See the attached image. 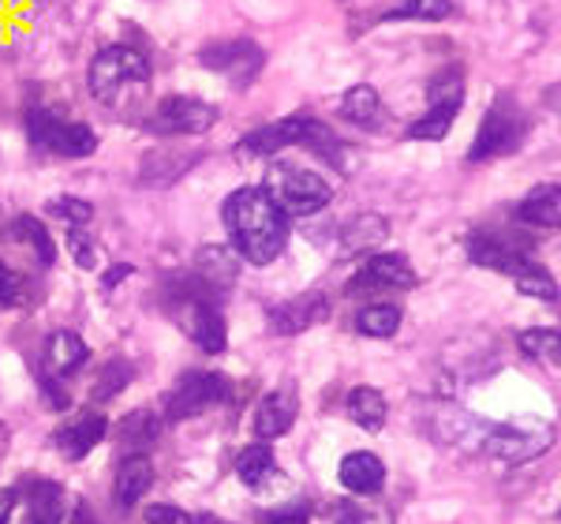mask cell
Segmentation results:
<instances>
[{
  "instance_id": "obj_10",
  "label": "cell",
  "mask_w": 561,
  "mask_h": 524,
  "mask_svg": "<svg viewBox=\"0 0 561 524\" xmlns=\"http://www.w3.org/2000/svg\"><path fill=\"white\" fill-rule=\"evenodd\" d=\"M199 64H203L206 72L225 75L236 91H248V86L259 79L262 64H266V52H262L251 38H222V41L203 46Z\"/></svg>"
},
{
  "instance_id": "obj_33",
  "label": "cell",
  "mask_w": 561,
  "mask_h": 524,
  "mask_svg": "<svg viewBox=\"0 0 561 524\" xmlns=\"http://www.w3.org/2000/svg\"><path fill=\"white\" fill-rule=\"evenodd\" d=\"M513 282H516V288H521L524 296H532V300H542V303H558L561 300L558 282L547 274V270L539 266V262H536V266L524 270V274H516Z\"/></svg>"
},
{
  "instance_id": "obj_15",
  "label": "cell",
  "mask_w": 561,
  "mask_h": 524,
  "mask_svg": "<svg viewBox=\"0 0 561 524\" xmlns=\"http://www.w3.org/2000/svg\"><path fill=\"white\" fill-rule=\"evenodd\" d=\"M199 162H203V151H172V146L146 151L143 162H139V183H143V188H172V183L188 177Z\"/></svg>"
},
{
  "instance_id": "obj_40",
  "label": "cell",
  "mask_w": 561,
  "mask_h": 524,
  "mask_svg": "<svg viewBox=\"0 0 561 524\" xmlns=\"http://www.w3.org/2000/svg\"><path fill=\"white\" fill-rule=\"evenodd\" d=\"M266 524H311V505L296 502V505H280V510H270Z\"/></svg>"
},
{
  "instance_id": "obj_41",
  "label": "cell",
  "mask_w": 561,
  "mask_h": 524,
  "mask_svg": "<svg viewBox=\"0 0 561 524\" xmlns=\"http://www.w3.org/2000/svg\"><path fill=\"white\" fill-rule=\"evenodd\" d=\"M146 524H191V517L183 510H177V505L157 502V505L146 510Z\"/></svg>"
},
{
  "instance_id": "obj_1",
  "label": "cell",
  "mask_w": 561,
  "mask_h": 524,
  "mask_svg": "<svg viewBox=\"0 0 561 524\" xmlns=\"http://www.w3.org/2000/svg\"><path fill=\"white\" fill-rule=\"evenodd\" d=\"M222 222L232 236V251L251 266H270L288 243V214L266 188H236L222 206Z\"/></svg>"
},
{
  "instance_id": "obj_30",
  "label": "cell",
  "mask_w": 561,
  "mask_h": 524,
  "mask_svg": "<svg viewBox=\"0 0 561 524\" xmlns=\"http://www.w3.org/2000/svg\"><path fill=\"white\" fill-rule=\"evenodd\" d=\"M131 379H135V367H131L128 360H105L98 367V379H94V401H112L120 390H128L131 386Z\"/></svg>"
},
{
  "instance_id": "obj_23",
  "label": "cell",
  "mask_w": 561,
  "mask_h": 524,
  "mask_svg": "<svg viewBox=\"0 0 561 524\" xmlns=\"http://www.w3.org/2000/svg\"><path fill=\"white\" fill-rule=\"evenodd\" d=\"M91 360V348L86 341L75 334V330H57L46 341V364L52 374H75L79 367Z\"/></svg>"
},
{
  "instance_id": "obj_4",
  "label": "cell",
  "mask_w": 561,
  "mask_h": 524,
  "mask_svg": "<svg viewBox=\"0 0 561 524\" xmlns=\"http://www.w3.org/2000/svg\"><path fill=\"white\" fill-rule=\"evenodd\" d=\"M154 68L135 46H105L86 68V91L102 105H120L128 94H143Z\"/></svg>"
},
{
  "instance_id": "obj_35",
  "label": "cell",
  "mask_w": 561,
  "mask_h": 524,
  "mask_svg": "<svg viewBox=\"0 0 561 524\" xmlns=\"http://www.w3.org/2000/svg\"><path fill=\"white\" fill-rule=\"evenodd\" d=\"M120 439H124V445H131V450H146V445L157 439V416L151 408L131 413L124 419V427H120Z\"/></svg>"
},
{
  "instance_id": "obj_25",
  "label": "cell",
  "mask_w": 561,
  "mask_h": 524,
  "mask_svg": "<svg viewBox=\"0 0 561 524\" xmlns=\"http://www.w3.org/2000/svg\"><path fill=\"white\" fill-rule=\"evenodd\" d=\"M385 413H390V405H385V397L374 386H356L348 393V416H353V424L363 427V431H382Z\"/></svg>"
},
{
  "instance_id": "obj_21",
  "label": "cell",
  "mask_w": 561,
  "mask_h": 524,
  "mask_svg": "<svg viewBox=\"0 0 561 524\" xmlns=\"http://www.w3.org/2000/svg\"><path fill=\"white\" fill-rule=\"evenodd\" d=\"M151 484H154L151 457H143V453H131V457L117 472V487H112V498H117L120 510H131L139 498L151 491Z\"/></svg>"
},
{
  "instance_id": "obj_28",
  "label": "cell",
  "mask_w": 561,
  "mask_h": 524,
  "mask_svg": "<svg viewBox=\"0 0 561 524\" xmlns=\"http://www.w3.org/2000/svg\"><path fill=\"white\" fill-rule=\"evenodd\" d=\"M356 330L363 337H393L401 330V308H393V303H367L356 314Z\"/></svg>"
},
{
  "instance_id": "obj_13",
  "label": "cell",
  "mask_w": 561,
  "mask_h": 524,
  "mask_svg": "<svg viewBox=\"0 0 561 524\" xmlns=\"http://www.w3.org/2000/svg\"><path fill=\"white\" fill-rule=\"evenodd\" d=\"M326 319H330V300L322 293L293 296V300H280L266 311L270 334H280V337L303 334V330L319 326V322H326Z\"/></svg>"
},
{
  "instance_id": "obj_17",
  "label": "cell",
  "mask_w": 561,
  "mask_h": 524,
  "mask_svg": "<svg viewBox=\"0 0 561 524\" xmlns=\"http://www.w3.org/2000/svg\"><path fill=\"white\" fill-rule=\"evenodd\" d=\"M105 434H109V424H105L102 413H94V408H86V413H79L75 419H68L64 427H57V434H52V442H57V450L64 453L68 461H83L86 453L98 445Z\"/></svg>"
},
{
  "instance_id": "obj_5",
  "label": "cell",
  "mask_w": 561,
  "mask_h": 524,
  "mask_svg": "<svg viewBox=\"0 0 561 524\" xmlns=\"http://www.w3.org/2000/svg\"><path fill=\"white\" fill-rule=\"evenodd\" d=\"M266 195L285 210L288 217H311L330 206L333 188L319 172H307L293 162H277L266 172Z\"/></svg>"
},
{
  "instance_id": "obj_36",
  "label": "cell",
  "mask_w": 561,
  "mask_h": 524,
  "mask_svg": "<svg viewBox=\"0 0 561 524\" xmlns=\"http://www.w3.org/2000/svg\"><path fill=\"white\" fill-rule=\"evenodd\" d=\"M68 251H72V259H75V266L79 270H98V262H102V251H98V240H91L83 229H68Z\"/></svg>"
},
{
  "instance_id": "obj_26",
  "label": "cell",
  "mask_w": 561,
  "mask_h": 524,
  "mask_svg": "<svg viewBox=\"0 0 561 524\" xmlns=\"http://www.w3.org/2000/svg\"><path fill=\"white\" fill-rule=\"evenodd\" d=\"M8 236H12V240H20V243H26V248H31L34 255H38L41 266H52V262H57V248H52V236H49V229L34 214L15 217V222L8 225Z\"/></svg>"
},
{
  "instance_id": "obj_6",
  "label": "cell",
  "mask_w": 561,
  "mask_h": 524,
  "mask_svg": "<svg viewBox=\"0 0 561 524\" xmlns=\"http://www.w3.org/2000/svg\"><path fill=\"white\" fill-rule=\"evenodd\" d=\"M26 139H31L34 151H46L68 162L79 157H91L98 151V131L83 120H60L49 109H26Z\"/></svg>"
},
{
  "instance_id": "obj_8",
  "label": "cell",
  "mask_w": 561,
  "mask_h": 524,
  "mask_svg": "<svg viewBox=\"0 0 561 524\" xmlns=\"http://www.w3.org/2000/svg\"><path fill=\"white\" fill-rule=\"evenodd\" d=\"M427 112L416 120V124L408 128V139H427V143H438V139L450 135L453 120H457L461 105H464V75L461 68H445V72H438L431 79V91H427Z\"/></svg>"
},
{
  "instance_id": "obj_16",
  "label": "cell",
  "mask_w": 561,
  "mask_h": 524,
  "mask_svg": "<svg viewBox=\"0 0 561 524\" xmlns=\"http://www.w3.org/2000/svg\"><path fill=\"white\" fill-rule=\"evenodd\" d=\"M191 277H195L203 293L222 296L225 288H232L236 277H240V255H236L232 248H225V243H206V248H199Z\"/></svg>"
},
{
  "instance_id": "obj_44",
  "label": "cell",
  "mask_w": 561,
  "mask_h": 524,
  "mask_svg": "<svg viewBox=\"0 0 561 524\" xmlns=\"http://www.w3.org/2000/svg\"><path fill=\"white\" fill-rule=\"evenodd\" d=\"M31 524H41V521H31Z\"/></svg>"
},
{
  "instance_id": "obj_19",
  "label": "cell",
  "mask_w": 561,
  "mask_h": 524,
  "mask_svg": "<svg viewBox=\"0 0 561 524\" xmlns=\"http://www.w3.org/2000/svg\"><path fill=\"white\" fill-rule=\"evenodd\" d=\"M337 109H341V117H345L348 124H356L363 131H385V128H390V109L382 105L379 91H374L371 83L348 86Z\"/></svg>"
},
{
  "instance_id": "obj_20",
  "label": "cell",
  "mask_w": 561,
  "mask_h": 524,
  "mask_svg": "<svg viewBox=\"0 0 561 524\" xmlns=\"http://www.w3.org/2000/svg\"><path fill=\"white\" fill-rule=\"evenodd\" d=\"M521 222L536 229H561V183H539L521 199Z\"/></svg>"
},
{
  "instance_id": "obj_24",
  "label": "cell",
  "mask_w": 561,
  "mask_h": 524,
  "mask_svg": "<svg viewBox=\"0 0 561 524\" xmlns=\"http://www.w3.org/2000/svg\"><path fill=\"white\" fill-rule=\"evenodd\" d=\"M390 236V222L382 214H359L341 233V255H367Z\"/></svg>"
},
{
  "instance_id": "obj_43",
  "label": "cell",
  "mask_w": 561,
  "mask_h": 524,
  "mask_svg": "<svg viewBox=\"0 0 561 524\" xmlns=\"http://www.w3.org/2000/svg\"><path fill=\"white\" fill-rule=\"evenodd\" d=\"M12 505H15V491H0V524H8V517H12Z\"/></svg>"
},
{
  "instance_id": "obj_38",
  "label": "cell",
  "mask_w": 561,
  "mask_h": 524,
  "mask_svg": "<svg viewBox=\"0 0 561 524\" xmlns=\"http://www.w3.org/2000/svg\"><path fill=\"white\" fill-rule=\"evenodd\" d=\"M23 303H26V282L8 262H0V308H23Z\"/></svg>"
},
{
  "instance_id": "obj_3",
  "label": "cell",
  "mask_w": 561,
  "mask_h": 524,
  "mask_svg": "<svg viewBox=\"0 0 561 524\" xmlns=\"http://www.w3.org/2000/svg\"><path fill=\"white\" fill-rule=\"evenodd\" d=\"M457 424L464 427V434H453L464 450L472 453H487V457L498 461H532L554 442V431L539 419H528V424H487L484 416H461Z\"/></svg>"
},
{
  "instance_id": "obj_12",
  "label": "cell",
  "mask_w": 561,
  "mask_h": 524,
  "mask_svg": "<svg viewBox=\"0 0 561 524\" xmlns=\"http://www.w3.org/2000/svg\"><path fill=\"white\" fill-rule=\"evenodd\" d=\"M464 248H468V259L476 262V266L498 270V274H510V277L524 274L528 266H536V259L528 255V248L502 233H472L468 240H464Z\"/></svg>"
},
{
  "instance_id": "obj_31",
  "label": "cell",
  "mask_w": 561,
  "mask_h": 524,
  "mask_svg": "<svg viewBox=\"0 0 561 524\" xmlns=\"http://www.w3.org/2000/svg\"><path fill=\"white\" fill-rule=\"evenodd\" d=\"M60 517H64V491L52 479H38L31 495V521L57 524Z\"/></svg>"
},
{
  "instance_id": "obj_27",
  "label": "cell",
  "mask_w": 561,
  "mask_h": 524,
  "mask_svg": "<svg viewBox=\"0 0 561 524\" xmlns=\"http://www.w3.org/2000/svg\"><path fill=\"white\" fill-rule=\"evenodd\" d=\"M274 472H277L274 450H270V445H262V442L243 445L240 457H236V476H240L248 487H262L266 479H274Z\"/></svg>"
},
{
  "instance_id": "obj_37",
  "label": "cell",
  "mask_w": 561,
  "mask_h": 524,
  "mask_svg": "<svg viewBox=\"0 0 561 524\" xmlns=\"http://www.w3.org/2000/svg\"><path fill=\"white\" fill-rule=\"evenodd\" d=\"M333 524H393L390 510H367V505L341 502L333 510Z\"/></svg>"
},
{
  "instance_id": "obj_42",
  "label": "cell",
  "mask_w": 561,
  "mask_h": 524,
  "mask_svg": "<svg viewBox=\"0 0 561 524\" xmlns=\"http://www.w3.org/2000/svg\"><path fill=\"white\" fill-rule=\"evenodd\" d=\"M131 274H135V266H131V262H117V266H109V270L102 274V285H105V288H117L120 282H128Z\"/></svg>"
},
{
  "instance_id": "obj_7",
  "label": "cell",
  "mask_w": 561,
  "mask_h": 524,
  "mask_svg": "<svg viewBox=\"0 0 561 524\" xmlns=\"http://www.w3.org/2000/svg\"><path fill=\"white\" fill-rule=\"evenodd\" d=\"M528 117L521 112L510 94H502L494 105L487 109L484 124L476 131V143L468 151V162H490V157H505V154H516L521 143L528 139Z\"/></svg>"
},
{
  "instance_id": "obj_39",
  "label": "cell",
  "mask_w": 561,
  "mask_h": 524,
  "mask_svg": "<svg viewBox=\"0 0 561 524\" xmlns=\"http://www.w3.org/2000/svg\"><path fill=\"white\" fill-rule=\"evenodd\" d=\"M38 386H41V393H46L49 408H57V413H64V408L72 405V393H68L64 386H60V374H52V371H38Z\"/></svg>"
},
{
  "instance_id": "obj_11",
  "label": "cell",
  "mask_w": 561,
  "mask_h": 524,
  "mask_svg": "<svg viewBox=\"0 0 561 524\" xmlns=\"http://www.w3.org/2000/svg\"><path fill=\"white\" fill-rule=\"evenodd\" d=\"M229 397V379L217 371H188L177 386L165 397V419L169 424H180V419H195L203 416L206 408L222 405Z\"/></svg>"
},
{
  "instance_id": "obj_9",
  "label": "cell",
  "mask_w": 561,
  "mask_h": 524,
  "mask_svg": "<svg viewBox=\"0 0 561 524\" xmlns=\"http://www.w3.org/2000/svg\"><path fill=\"white\" fill-rule=\"evenodd\" d=\"M217 120H222L217 105H210L203 98H188V94H172V98L157 102V109L143 120V128L151 135L177 139V135H206Z\"/></svg>"
},
{
  "instance_id": "obj_29",
  "label": "cell",
  "mask_w": 561,
  "mask_h": 524,
  "mask_svg": "<svg viewBox=\"0 0 561 524\" xmlns=\"http://www.w3.org/2000/svg\"><path fill=\"white\" fill-rule=\"evenodd\" d=\"M516 345H521V353L532 356V360L561 367V334L558 330H542V326L524 330V334L516 337Z\"/></svg>"
},
{
  "instance_id": "obj_14",
  "label": "cell",
  "mask_w": 561,
  "mask_h": 524,
  "mask_svg": "<svg viewBox=\"0 0 561 524\" xmlns=\"http://www.w3.org/2000/svg\"><path fill=\"white\" fill-rule=\"evenodd\" d=\"M416 270L405 255H371L348 282V293H382V288H411Z\"/></svg>"
},
{
  "instance_id": "obj_34",
  "label": "cell",
  "mask_w": 561,
  "mask_h": 524,
  "mask_svg": "<svg viewBox=\"0 0 561 524\" xmlns=\"http://www.w3.org/2000/svg\"><path fill=\"white\" fill-rule=\"evenodd\" d=\"M453 15V0H405L401 8H393L385 20H423V23H438Z\"/></svg>"
},
{
  "instance_id": "obj_22",
  "label": "cell",
  "mask_w": 561,
  "mask_h": 524,
  "mask_svg": "<svg viewBox=\"0 0 561 524\" xmlns=\"http://www.w3.org/2000/svg\"><path fill=\"white\" fill-rule=\"evenodd\" d=\"M341 484L353 495H379L385 484V465L374 453H348L341 461Z\"/></svg>"
},
{
  "instance_id": "obj_18",
  "label": "cell",
  "mask_w": 561,
  "mask_h": 524,
  "mask_svg": "<svg viewBox=\"0 0 561 524\" xmlns=\"http://www.w3.org/2000/svg\"><path fill=\"white\" fill-rule=\"evenodd\" d=\"M296 413H300V397H296L293 386L270 390L255 408V434H259V439H266V442L280 439V434L293 431Z\"/></svg>"
},
{
  "instance_id": "obj_2",
  "label": "cell",
  "mask_w": 561,
  "mask_h": 524,
  "mask_svg": "<svg viewBox=\"0 0 561 524\" xmlns=\"http://www.w3.org/2000/svg\"><path fill=\"white\" fill-rule=\"evenodd\" d=\"M288 146H307L311 154L326 157L330 165H337V169H345V151L348 146L337 139V131L330 124H322V120L314 117H285V120H270V124H262L255 131H248V135L236 143V151L243 157H274L277 151H288Z\"/></svg>"
},
{
  "instance_id": "obj_32",
  "label": "cell",
  "mask_w": 561,
  "mask_h": 524,
  "mask_svg": "<svg viewBox=\"0 0 561 524\" xmlns=\"http://www.w3.org/2000/svg\"><path fill=\"white\" fill-rule=\"evenodd\" d=\"M46 214L64 222L68 229H83V225L94 222V203L91 199H79V195H57L46 203Z\"/></svg>"
}]
</instances>
